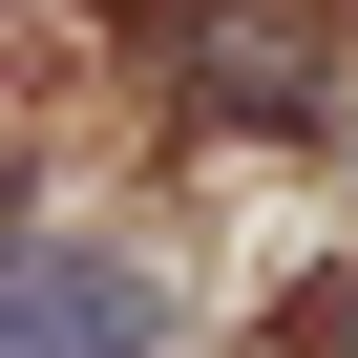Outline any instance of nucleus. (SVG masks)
Masks as SVG:
<instances>
[{
	"label": "nucleus",
	"instance_id": "nucleus-1",
	"mask_svg": "<svg viewBox=\"0 0 358 358\" xmlns=\"http://www.w3.org/2000/svg\"><path fill=\"white\" fill-rule=\"evenodd\" d=\"M22 358H148V274H85V253H22Z\"/></svg>",
	"mask_w": 358,
	"mask_h": 358
}]
</instances>
